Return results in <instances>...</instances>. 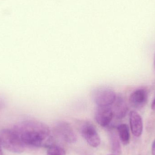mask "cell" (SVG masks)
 I'll use <instances>...</instances> for the list:
<instances>
[{"mask_svg":"<svg viewBox=\"0 0 155 155\" xmlns=\"http://www.w3.org/2000/svg\"><path fill=\"white\" fill-rule=\"evenodd\" d=\"M14 129L25 145L35 147L51 145V130L45 123L29 120L20 123Z\"/></svg>","mask_w":155,"mask_h":155,"instance_id":"6da1fadb","label":"cell"},{"mask_svg":"<svg viewBox=\"0 0 155 155\" xmlns=\"http://www.w3.org/2000/svg\"><path fill=\"white\" fill-rule=\"evenodd\" d=\"M0 139L2 147L9 152L21 153L24 151L25 145L14 129L2 130L0 132Z\"/></svg>","mask_w":155,"mask_h":155,"instance_id":"7a4b0ae2","label":"cell"},{"mask_svg":"<svg viewBox=\"0 0 155 155\" xmlns=\"http://www.w3.org/2000/svg\"><path fill=\"white\" fill-rule=\"evenodd\" d=\"M116 97L114 90L105 87L95 88L91 94L92 100L97 107L110 106L114 102Z\"/></svg>","mask_w":155,"mask_h":155,"instance_id":"3957f363","label":"cell"},{"mask_svg":"<svg viewBox=\"0 0 155 155\" xmlns=\"http://www.w3.org/2000/svg\"><path fill=\"white\" fill-rule=\"evenodd\" d=\"M80 128L82 136L89 145L93 147H97L100 145V136L93 124L88 121H84Z\"/></svg>","mask_w":155,"mask_h":155,"instance_id":"277c9868","label":"cell"},{"mask_svg":"<svg viewBox=\"0 0 155 155\" xmlns=\"http://www.w3.org/2000/svg\"><path fill=\"white\" fill-rule=\"evenodd\" d=\"M54 130L64 142L71 144L77 142V135L71 126L67 122L60 121L56 123Z\"/></svg>","mask_w":155,"mask_h":155,"instance_id":"5b68a950","label":"cell"},{"mask_svg":"<svg viewBox=\"0 0 155 155\" xmlns=\"http://www.w3.org/2000/svg\"><path fill=\"white\" fill-rule=\"evenodd\" d=\"M114 117L111 107H97L95 112L97 123L103 127L108 126Z\"/></svg>","mask_w":155,"mask_h":155,"instance_id":"8992f818","label":"cell"},{"mask_svg":"<svg viewBox=\"0 0 155 155\" xmlns=\"http://www.w3.org/2000/svg\"><path fill=\"white\" fill-rule=\"evenodd\" d=\"M113 111L114 117L121 119L126 115L128 111V107L125 100L123 97L117 96L114 102L110 106Z\"/></svg>","mask_w":155,"mask_h":155,"instance_id":"52a82bcc","label":"cell"},{"mask_svg":"<svg viewBox=\"0 0 155 155\" xmlns=\"http://www.w3.org/2000/svg\"><path fill=\"white\" fill-rule=\"evenodd\" d=\"M147 93L144 89H139L134 91L129 97V101L131 106L136 109L143 107L147 100Z\"/></svg>","mask_w":155,"mask_h":155,"instance_id":"ba28073f","label":"cell"},{"mask_svg":"<svg viewBox=\"0 0 155 155\" xmlns=\"http://www.w3.org/2000/svg\"><path fill=\"white\" fill-rule=\"evenodd\" d=\"M129 121L132 134L136 137L141 136L143 133V125L142 117L137 112L132 111L129 115Z\"/></svg>","mask_w":155,"mask_h":155,"instance_id":"9c48e42d","label":"cell"},{"mask_svg":"<svg viewBox=\"0 0 155 155\" xmlns=\"http://www.w3.org/2000/svg\"><path fill=\"white\" fill-rule=\"evenodd\" d=\"M117 131L120 140L124 145L130 142V135L129 127L126 124H121L117 127Z\"/></svg>","mask_w":155,"mask_h":155,"instance_id":"30bf717a","label":"cell"},{"mask_svg":"<svg viewBox=\"0 0 155 155\" xmlns=\"http://www.w3.org/2000/svg\"><path fill=\"white\" fill-rule=\"evenodd\" d=\"M110 141L112 151L114 154L118 155L121 153V147L118 136L115 132L110 133Z\"/></svg>","mask_w":155,"mask_h":155,"instance_id":"8fae6325","label":"cell"},{"mask_svg":"<svg viewBox=\"0 0 155 155\" xmlns=\"http://www.w3.org/2000/svg\"><path fill=\"white\" fill-rule=\"evenodd\" d=\"M47 155H66V151L61 147L51 145L48 147Z\"/></svg>","mask_w":155,"mask_h":155,"instance_id":"7c38bea8","label":"cell"},{"mask_svg":"<svg viewBox=\"0 0 155 155\" xmlns=\"http://www.w3.org/2000/svg\"><path fill=\"white\" fill-rule=\"evenodd\" d=\"M5 105V103L2 99L0 98V110L2 109Z\"/></svg>","mask_w":155,"mask_h":155,"instance_id":"4fadbf2b","label":"cell"},{"mask_svg":"<svg viewBox=\"0 0 155 155\" xmlns=\"http://www.w3.org/2000/svg\"><path fill=\"white\" fill-rule=\"evenodd\" d=\"M152 154L153 155H155V139L152 144Z\"/></svg>","mask_w":155,"mask_h":155,"instance_id":"5bb4252c","label":"cell"},{"mask_svg":"<svg viewBox=\"0 0 155 155\" xmlns=\"http://www.w3.org/2000/svg\"><path fill=\"white\" fill-rule=\"evenodd\" d=\"M151 108L153 110H155V98L154 100L153 101L152 103V106H151Z\"/></svg>","mask_w":155,"mask_h":155,"instance_id":"9a60e30c","label":"cell"},{"mask_svg":"<svg viewBox=\"0 0 155 155\" xmlns=\"http://www.w3.org/2000/svg\"><path fill=\"white\" fill-rule=\"evenodd\" d=\"M2 143H1V139H0V154L2 153Z\"/></svg>","mask_w":155,"mask_h":155,"instance_id":"2e32d148","label":"cell"},{"mask_svg":"<svg viewBox=\"0 0 155 155\" xmlns=\"http://www.w3.org/2000/svg\"><path fill=\"white\" fill-rule=\"evenodd\" d=\"M154 67L155 68V58H154Z\"/></svg>","mask_w":155,"mask_h":155,"instance_id":"e0dca14e","label":"cell"},{"mask_svg":"<svg viewBox=\"0 0 155 155\" xmlns=\"http://www.w3.org/2000/svg\"><path fill=\"white\" fill-rule=\"evenodd\" d=\"M117 155L114 154H109V155Z\"/></svg>","mask_w":155,"mask_h":155,"instance_id":"ac0fdd59","label":"cell"}]
</instances>
